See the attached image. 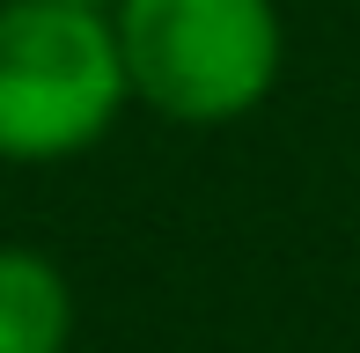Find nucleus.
Listing matches in <instances>:
<instances>
[{"mask_svg":"<svg viewBox=\"0 0 360 353\" xmlns=\"http://www.w3.org/2000/svg\"><path fill=\"white\" fill-rule=\"evenodd\" d=\"M125 103L110 8L0 0V162H74Z\"/></svg>","mask_w":360,"mask_h":353,"instance_id":"nucleus-2","label":"nucleus"},{"mask_svg":"<svg viewBox=\"0 0 360 353\" xmlns=\"http://www.w3.org/2000/svg\"><path fill=\"white\" fill-rule=\"evenodd\" d=\"M81 8H110V0H81Z\"/></svg>","mask_w":360,"mask_h":353,"instance_id":"nucleus-4","label":"nucleus"},{"mask_svg":"<svg viewBox=\"0 0 360 353\" xmlns=\"http://www.w3.org/2000/svg\"><path fill=\"white\" fill-rule=\"evenodd\" d=\"M74 346V287L44 250L0 243V353H67Z\"/></svg>","mask_w":360,"mask_h":353,"instance_id":"nucleus-3","label":"nucleus"},{"mask_svg":"<svg viewBox=\"0 0 360 353\" xmlns=\"http://www.w3.org/2000/svg\"><path fill=\"white\" fill-rule=\"evenodd\" d=\"M125 96L169 125H236L280 89L287 30L272 0H110Z\"/></svg>","mask_w":360,"mask_h":353,"instance_id":"nucleus-1","label":"nucleus"}]
</instances>
